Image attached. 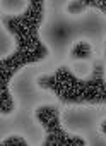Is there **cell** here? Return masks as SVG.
<instances>
[{
    "label": "cell",
    "instance_id": "cell-8",
    "mask_svg": "<svg viewBox=\"0 0 106 146\" xmlns=\"http://www.w3.org/2000/svg\"><path fill=\"white\" fill-rule=\"evenodd\" d=\"M104 58H106V43H104Z\"/></svg>",
    "mask_w": 106,
    "mask_h": 146
},
{
    "label": "cell",
    "instance_id": "cell-4",
    "mask_svg": "<svg viewBox=\"0 0 106 146\" xmlns=\"http://www.w3.org/2000/svg\"><path fill=\"white\" fill-rule=\"evenodd\" d=\"M0 144L2 146H28L29 143L22 136H9V137H4Z\"/></svg>",
    "mask_w": 106,
    "mask_h": 146
},
{
    "label": "cell",
    "instance_id": "cell-1",
    "mask_svg": "<svg viewBox=\"0 0 106 146\" xmlns=\"http://www.w3.org/2000/svg\"><path fill=\"white\" fill-rule=\"evenodd\" d=\"M43 90L51 91L63 103H106V83L103 62L94 64L89 78H79L68 65L38 79Z\"/></svg>",
    "mask_w": 106,
    "mask_h": 146
},
{
    "label": "cell",
    "instance_id": "cell-3",
    "mask_svg": "<svg viewBox=\"0 0 106 146\" xmlns=\"http://www.w3.org/2000/svg\"><path fill=\"white\" fill-rule=\"evenodd\" d=\"M91 57H92V45L84 41V40L77 41L68 53L70 60H89Z\"/></svg>",
    "mask_w": 106,
    "mask_h": 146
},
{
    "label": "cell",
    "instance_id": "cell-6",
    "mask_svg": "<svg viewBox=\"0 0 106 146\" xmlns=\"http://www.w3.org/2000/svg\"><path fill=\"white\" fill-rule=\"evenodd\" d=\"M87 7H94V9H99L106 14V2H87Z\"/></svg>",
    "mask_w": 106,
    "mask_h": 146
},
{
    "label": "cell",
    "instance_id": "cell-2",
    "mask_svg": "<svg viewBox=\"0 0 106 146\" xmlns=\"http://www.w3.org/2000/svg\"><path fill=\"white\" fill-rule=\"evenodd\" d=\"M36 120L46 129V139L45 146H82L87 144L84 137L72 136L60 125V113L57 107H40L34 112Z\"/></svg>",
    "mask_w": 106,
    "mask_h": 146
},
{
    "label": "cell",
    "instance_id": "cell-7",
    "mask_svg": "<svg viewBox=\"0 0 106 146\" xmlns=\"http://www.w3.org/2000/svg\"><path fill=\"white\" fill-rule=\"evenodd\" d=\"M101 131H103V134H106V120L101 124Z\"/></svg>",
    "mask_w": 106,
    "mask_h": 146
},
{
    "label": "cell",
    "instance_id": "cell-5",
    "mask_svg": "<svg viewBox=\"0 0 106 146\" xmlns=\"http://www.w3.org/2000/svg\"><path fill=\"white\" fill-rule=\"evenodd\" d=\"M86 7H87V2H72V4L67 5V11H68L70 14H75V12L84 11Z\"/></svg>",
    "mask_w": 106,
    "mask_h": 146
}]
</instances>
